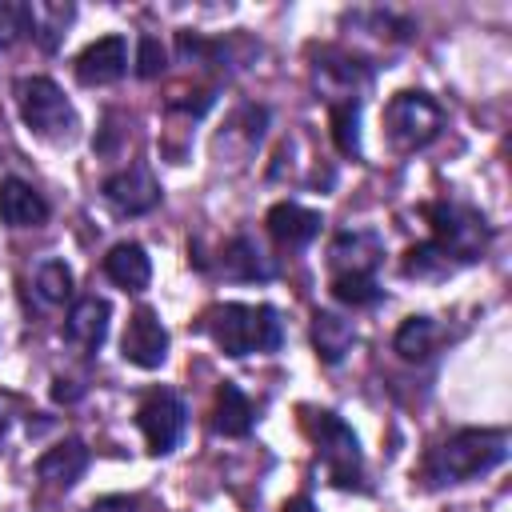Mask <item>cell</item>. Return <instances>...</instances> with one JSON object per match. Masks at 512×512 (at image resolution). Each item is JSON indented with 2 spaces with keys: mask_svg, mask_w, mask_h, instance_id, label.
<instances>
[{
  "mask_svg": "<svg viewBox=\"0 0 512 512\" xmlns=\"http://www.w3.org/2000/svg\"><path fill=\"white\" fill-rule=\"evenodd\" d=\"M200 332L212 336V344L224 356H256L276 352L284 344V324L272 304H212L200 312Z\"/></svg>",
  "mask_w": 512,
  "mask_h": 512,
  "instance_id": "6da1fadb",
  "label": "cell"
},
{
  "mask_svg": "<svg viewBox=\"0 0 512 512\" xmlns=\"http://www.w3.org/2000/svg\"><path fill=\"white\" fill-rule=\"evenodd\" d=\"M508 460V432L504 428H456L440 440L424 460V480L432 488L476 480Z\"/></svg>",
  "mask_w": 512,
  "mask_h": 512,
  "instance_id": "7a4b0ae2",
  "label": "cell"
},
{
  "mask_svg": "<svg viewBox=\"0 0 512 512\" xmlns=\"http://www.w3.org/2000/svg\"><path fill=\"white\" fill-rule=\"evenodd\" d=\"M300 428L316 448V460L336 488H364V456L356 432L328 408H300Z\"/></svg>",
  "mask_w": 512,
  "mask_h": 512,
  "instance_id": "3957f363",
  "label": "cell"
},
{
  "mask_svg": "<svg viewBox=\"0 0 512 512\" xmlns=\"http://www.w3.org/2000/svg\"><path fill=\"white\" fill-rule=\"evenodd\" d=\"M12 96H16V112L20 120L40 136V140H52V144H68L80 128V116L72 108V100L64 96V88L52 80V76H20L12 84Z\"/></svg>",
  "mask_w": 512,
  "mask_h": 512,
  "instance_id": "277c9868",
  "label": "cell"
},
{
  "mask_svg": "<svg viewBox=\"0 0 512 512\" xmlns=\"http://www.w3.org/2000/svg\"><path fill=\"white\" fill-rule=\"evenodd\" d=\"M428 224H432V244L460 268L472 264L488 252L492 244V224L484 220V212L468 200H436L428 204Z\"/></svg>",
  "mask_w": 512,
  "mask_h": 512,
  "instance_id": "5b68a950",
  "label": "cell"
},
{
  "mask_svg": "<svg viewBox=\"0 0 512 512\" xmlns=\"http://www.w3.org/2000/svg\"><path fill=\"white\" fill-rule=\"evenodd\" d=\"M384 128H388V140L392 148L400 152H420L428 148L440 128H444V108L428 96V92H396L388 104H384Z\"/></svg>",
  "mask_w": 512,
  "mask_h": 512,
  "instance_id": "8992f818",
  "label": "cell"
},
{
  "mask_svg": "<svg viewBox=\"0 0 512 512\" xmlns=\"http://www.w3.org/2000/svg\"><path fill=\"white\" fill-rule=\"evenodd\" d=\"M312 84L332 104H360V96L372 88V64L348 48H312Z\"/></svg>",
  "mask_w": 512,
  "mask_h": 512,
  "instance_id": "52a82bcc",
  "label": "cell"
},
{
  "mask_svg": "<svg viewBox=\"0 0 512 512\" xmlns=\"http://www.w3.org/2000/svg\"><path fill=\"white\" fill-rule=\"evenodd\" d=\"M184 420H188V408L172 388H152L136 404V428H140V436H144L152 456H168L180 444Z\"/></svg>",
  "mask_w": 512,
  "mask_h": 512,
  "instance_id": "ba28073f",
  "label": "cell"
},
{
  "mask_svg": "<svg viewBox=\"0 0 512 512\" xmlns=\"http://www.w3.org/2000/svg\"><path fill=\"white\" fill-rule=\"evenodd\" d=\"M100 196L120 216H144V212H152L160 204V180H156V172L144 160H136V164H124L112 176H104Z\"/></svg>",
  "mask_w": 512,
  "mask_h": 512,
  "instance_id": "9c48e42d",
  "label": "cell"
},
{
  "mask_svg": "<svg viewBox=\"0 0 512 512\" xmlns=\"http://www.w3.org/2000/svg\"><path fill=\"white\" fill-rule=\"evenodd\" d=\"M384 264V240L372 228H344L328 244V276H376Z\"/></svg>",
  "mask_w": 512,
  "mask_h": 512,
  "instance_id": "30bf717a",
  "label": "cell"
},
{
  "mask_svg": "<svg viewBox=\"0 0 512 512\" xmlns=\"http://www.w3.org/2000/svg\"><path fill=\"white\" fill-rule=\"evenodd\" d=\"M120 356L144 372H152L168 360V328L160 324V316L152 308H136L128 316V328L120 336Z\"/></svg>",
  "mask_w": 512,
  "mask_h": 512,
  "instance_id": "8fae6325",
  "label": "cell"
},
{
  "mask_svg": "<svg viewBox=\"0 0 512 512\" xmlns=\"http://www.w3.org/2000/svg\"><path fill=\"white\" fill-rule=\"evenodd\" d=\"M72 72H76V80H80L84 88H104V84L124 80V72H128V40H124L120 32L92 40V44L80 48V56L72 60Z\"/></svg>",
  "mask_w": 512,
  "mask_h": 512,
  "instance_id": "7c38bea8",
  "label": "cell"
},
{
  "mask_svg": "<svg viewBox=\"0 0 512 512\" xmlns=\"http://www.w3.org/2000/svg\"><path fill=\"white\" fill-rule=\"evenodd\" d=\"M320 224H324V216H320L316 208L296 204V200H280V204H272L268 216H264L268 236H272L276 248H284V252H304V248L320 236Z\"/></svg>",
  "mask_w": 512,
  "mask_h": 512,
  "instance_id": "4fadbf2b",
  "label": "cell"
},
{
  "mask_svg": "<svg viewBox=\"0 0 512 512\" xmlns=\"http://www.w3.org/2000/svg\"><path fill=\"white\" fill-rule=\"evenodd\" d=\"M108 320H112V304H108L104 296L88 292V296L72 300L68 320H64V336H68V344H72L76 352L88 356V352H96V348L104 344V336H108Z\"/></svg>",
  "mask_w": 512,
  "mask_h": 512,
  "instance_id": "5bb4252c",
  "label": "cell"
},
{
  "mask_svg": "<svg viewBox=\"0 0 512 512\" xmlns=\"http://www.w3.org/2000/svg\"><path fill=\"white\" fill-rule=\"evenodd\" d=\"M48 216H52L48 200L28 180H20V176L0 180V220L8 228H40V224H48Z\"/></svg>",
  "mask_w": 512,
  "mask_h": 512,
  "instance_id": "9a60e30c",
  "label": "cell"
},
{
  "mask_svg": "<svg viewBox=\"0 0 512 512\" xmlns=\"http://www.w3.org/2000/svg\"><path fill=\"white\" fill-rule=\"evenodd\" d=\"M220 276L224 280H240V284H252V280H272L276 276V260L252 240V236H232L224 248H220Z\"/></svg>",
  "mask_w": 512,
  "mask_h": 512,
  "instance_id": "2e32d148",
  "label": "cell"
},
{
  "mask_svg": "<svg viewBox=\"0 0 512 512\" xmlns=\"http://www.w3.org/2000/svg\"><path fill=\"white\" fill-rule=\"evenodd\" d=\"M88 444L76 440V436H64L56 440L48 452H40L36 460V476L48 484V488H72L84 472H88Z\"/></svg>",
  "mask_w": 512,
  "mask_h": 512,
  "instance_id": "e0dca14e",
  "label": "cell"
},
{
  "mask_svg": "<svg viewBox=\"0 0 512 512\" xmlns=\"http://www.w3.org/2000/svg\"><path fill=\"white\" fill-rule=\"evenodd\" d=\"M104 276H108L116 288H124V292H144L148 280H152V260H148L144 244H136V240L112 244V248L104 252Z\"/></svg>",
  "mask_w": 512,
  "mask_h": 512,
  "instance_id": "ac0fdd59",
  "label": "cell"
},
{
  "mask_svg": "<svg viewBox=\"0 0 512 512\" xmlns=\"http://www.w3.org/2000/svg\"><path fill=\"white\" fill-rule=\"evenodd\" d=\"M252 420H256L252 400L232 380H224L216 388V396H212V432L216 436H228V440H240V436L252 432Z\"/></svg>",
  "mask_w": 512,
  "mask_h": 512,
  "instance_id": "d6986e66",
  "label": "cell"
},
{
  "mask_svg": "<svg viewBox=\"0 0 512 512\" xmlns=\"http://www.w3.org/2000/svg\"><path fill=\"white\" fill-rule=\"evenodd\" d=\"M352 344H356V324L348 316L328 312V308H320L312 316V348H316L320 364H340L352 352Z\"/></svg>",
  "mask_w": 512,
  "mask_h": 512,
  "instance_id": "ffe728a7",
  "label": "cell"
},
{
  "mask_svg": "<svg viewBox=\"0 0 512 512\" xmlns=\"http://www.w3.org/2000/svg\"><path fill=\"white\" fill-rule=\"evenodd\" d=\"M264 128H268V108H264V104H240V108L228 116L224 132L216 136V148L240 144V156H248V152L264 140Z\"/></svg>",
  "mask_w": 512,
  "mask_h": 512,
  "instance_id": "44dd1931",
  "label": "cell"
},
{
  "mask_svg": "<svg viewBox=\"0 0 512 512\" xmlns=\"http://www.w3.org/2000/svg\"><path fill=\"white\" fill-rule=\"evenodd\" d=\"M436 344H440V324L432 316H408L392 336L396 356L408 364H424L436 352Z\"/></svg>",
  "mask_w": 512,
  "mask_h": 512,
  "instance_id": "7402d4cb",
  "label": "cell"
},
{
  "mask_svg": "<svg viewBox=\"0 0 512 512\" xmlns=\"http://www.w3.org/2000/svg\"><path fill=\"white\" fill-rule=\"evenodd\" d=\"M32 292L44 308H60L72 300L76 284H72V268L64 260H40L36 272H32Z\"/></svg>",
  "mask_w": 512,
  "mask_h": 512,
  "instance_id": "603a6c76",
  "label": "cell"
},
{
  "mask_svg": "<svg viewBox=\"0 0 512 512\" xmlns=\"http://www.w3.org/2000/svg\"><path fill=\"white\" fill-rule=\"evenodd\" d=\"M404 276H416V280H444V276H452L456 272V264L432 244V240H424V244H412L408 252H404Z\"/></svg>",
  "mask_w": 512,
  "mask_h": 512,
  "instance_id": "cb8c5ba5",
  "label": "cell"
},
{
  "mask_svg": "<svg viewBox=\"0 0 512 512\" xmlns=\"http://www.w3.org/2000/svg\"><path fill=\"white\" fill-rule=\"evenodd\" d=\"M72 20V4H32V40L52 52Z\"/></svg>",
  "mask_w": 512,
  "mask_h": 512,
  "instance_id": "d4e9b609",
  "label": "cell"
},
{
  "mask_svg": "<svg viewBox=\"0 0 512 512\" xmlns=\"http://www.w3.org/2000/svg\"><path fill=\"white\" fill-rule=\"evenodd\" d=\"M328 124H332L336 152L360 160V104H332L328 108Z\"/></svg>",
  "mask_w": 512,
  "mask_h": 512,
  "instance_id": "484cf974",
  "label": "cell"
},
{
  "mask_svg": "<svg viewBox=\"0 0 512 512\" xmlns=\"http://www.w3.org/2000/svg\"><path fill=\"white\" fill-rule=\"evenodd\" d=\"M328 292L348 308H372L384 300V288L376 276H328Z\"/></svg>",
  "mask_w": 512,
  "mask_h": 512,
  "instance_id": "4316f807",
  "label": "cell"
},
{
  "mask_svg": "<svg viewBox=\"0 0 512 512\" xmlns=\"http://www.w3.org/2000/svg\"><path fill=\"white\" fill-rule=\"evenodd\" d=\"M136 76L140 80H156V76H164V68H168V48L160 44V36H152V32H144L140 40H136Z\"/></svg>",
  "mask_w": 512,
  "mask_h": 512,
  "instance_id": "83f0119b",
  "label": "cell"
},
{
  "mask_svg": "<svg viewBox=\"0 0 512 512\" xmlns=\"http://www.w3.org/2000/svg\"><path fill=\"white\" fill-rule=\"evenodd\" d=\"M32 36V4H0V52Z\"/></svg>",
  "mask_w": 512,
  "mask_h": 512,
  "instance_id": "f1b7e54d",
  "label": "cell"
},
{
  "mask_svg": "<svg viewBox=\"0 0 512 512\" xmlns=\"http://www.w3.org/2000/svg\"><path fill=\"white\" fill-rule=\"evenodd\" d=\"M140 508H144L140 496H100V500H92L84 512H140Z\"/></svg>",
  "mask_w": 512,
  "mask_h": 512,
  "instance_id": "f546056e",
  "label": "cell"
},
{
  "mask_svg": "<svg viewBox=\"0 0 512 512\" xmlns=\"http://www.w3.org/2000/svg\"><path fill=\"white\" fill-rule=\"evenodd\" d=\"M76 396H80L76 380H64V376L52 380V400H56V404H68V400H76Z\"/></svg>",
  "mask_w": 512,
  "mask_h": 512,
  "instance_id": "4dcf8cb0",
  "label": "cell"
},
{
  "mask_svg": "<svg viewBox=\"0 0 512 512\" xmlns=\"http://www.w3.org/2000/svg\"><path fill=\"white\" fill-rule=\"evenodd\" d=\"M280 512H316V504H312L308 496H292V500H284Z\"/></svg>",
  "mask_w": 512,
  "mask_h": 512,
  "instance_id": "1f68e13d",
  "label": "cell"
},
{
  "mask_svg": "<svg viewBox=\"0 0 512 512\" xmlns=\"http://www.w3.org/2000/svg\"><path fill=\"white\" fill-rule=\"evenodd\" d=\"M4 432H8V412L0 408V440H4Z\"/></svg>",
  "mask_w": 512,
  "mask_h": 512,
  "instance_id": "d6a6232c",
  "label": "cell"
}]
</instances>
